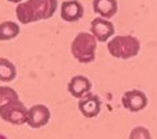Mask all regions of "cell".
<instances>
[{
    "label": "cell",
    "mask_w": 157,
    "mask_h": 139,
    "mask_svg": "<svg viewBox=\"0 0 157 139\" xmlns=\"http://www.w3.org/2000/svg\"><path fill=\"white\" fill-rule=\"evenodd\" d=\"M20 34V27L15 21L7 20L0 23V40L2 42H8L15 39Z\"/></svg>",
    "instance_id": "13"
},
{
    "label": "cell",
    "mask_w": 157,
    "mask_h": 139,
    "mask_svg": "<svg viewBox=\"0 0 157 139\" xmlns=\"http://www.w3.org/2000/svg\"><path fill=\"white\" fill-rule=\"evenodd\" d=\"M51 119V111L46 104H34L27 110V122L31 128H42Z\"/></svg>",
    "instance_id": "7"
},
{
    "label": "cell",
    "mask_w": 157,
    "mask_h": 139,
    "mask_svg": "<svg viewBox=\"0 0 157 139\" xmlns=\"http://www.w3.org/2000/svg\"><path fill=\"white\" fill-rule=\"evenodd\" d=\"M97 39L90 32H79L71 42V55L82 64H89L94 62L95 51H97Z\"/></svg>",
    "instance_id": "3"
},
{
    "label": "cell",
    "mask_w": 157,
    "mask_h": 139,
    "mask_svg": "<svg viewBox=\"0 0 157 139\" xmlns=\"http://www.w3.org/2000/svg\"><path fill=\"white\" fill-rule=\"evenodd\" d=\"M27 110L20 99L11 101L0 107V118L13 126H22L27 122Z\"/></svg>",
    "instance_id": "4"
},
{
    "label": "cell",
    "mask_w": 157,
    "mask_h": 139,
    "mask_svg": "<svg viewBox=\"0 0 157 139\" xmlns=\"http://www.w3.org/2000/svg\"><path fill=\"white\" fill-rule=\"evenodd\" d=\"M129 139H152V134L144 126H137L134 128H132L130 134H129Z\"/></svg>",
    "instance_id": "15"
},
{
    "label": "cell",
    "mask_w": 157,
    "mask_h": 139,
    "mask_svg": "<svg viewBox=\"0 0 157 139\" xmlns=\"http://www.w3.org/2000/svg\"><path fill=\"white\" fill-rule=\"evenodd\" d=\"M83 16V5L78 0H65L60 4V17L67 23H75Z\"/></svg>",
    "instance_id": "9"
},
{
    "label": "cell",
    "mask_w": 157,
    "mask_h": 139,
    "mask_svg": "<svg viewBox=\"0 0 157 139\" xmlns=\"http://www.w3.org/2000/svg\"><path fill=\"white\" fill-rule=\"evenodd\" d=\"M93 11L99 17L112 19L118 11V3L117 0H93Z\"/></svg>",
    "instance_id": "11"
},
{
    "label": "cell",
    "mask_w": 157,
    "mask_h": 139,
    "mask_svg": "<svg viewBox=\"0 0 157 139\" xmlns=\"http://www.w3.org/2000/svg\"><path fill=\"white\" fill-rule=\"evenodd\" d=\"M16 99H19V95H17V92L12 87H10V86H0V107L11 101H16Z\"/></svg>",
    "instance_id": "14"
},
{
    "label": "cell",
    "mask_w": 157,
    "mask_h": 139,
    "mask_svg": "<svg viewBox=\"0 0 157 139\" xmlns=\"http://www.w3.org/2000/svg\"><path fill=\"white\" fill-rule=\"evenodd\" d=\"M16 74V66L11 60L7 58H0V82L10 83V82L15 80Z\"/></svg>",
    "instance_id": "12"
},
{
    "label": "cell",
    "mask_w": 157,
    "mask_h": 139,
    "mask_svg": "<svg viewBox=\"0 0 157 139\" xmlns=\"http://www.w3.org/2000/svg\"><path fill=\"white\" fill-rule=\"evenodd\" d=\"M114 24L109 19L95 17L90 23V34L99 43H108L114 36Z\"/></svg>",
    "instance_id": "6"
},
{
    "label": "cell",
    "mask_w": 157,
    "mask_h": 139,
    "mask_svg": "<svg viewBox=\"0 0 157 139\" xmlns=\"http://www.w3.org/2000/svg\"><path fill=\"white\" fill-rule=\"evenodd\" d=\"M78 110L85 118H95L101 112V99L98 95L89 92L78 99Z\"/></svg>",
    "instance_id": "8"
},
{
    "label": "cell",
    "mask_w": 157,
    "mask_h": 139,
    "mask_svg": "<svg viewBox=\"0 0 157 139\" xmlns=\"http://www.w3.org/2000/svg\"><path fill=\"white\" fill-rule=\"evenodd\" d=\"M58 0H26L16 7V17L22 24L36 23L54 16Z\"/></svg>",
    "instance_id": "1"
},
{
    "label": "cell",
    "mask_w": 157,
    "mask_h": 139,
    "mask_svg": "<svg viewBox=\"0 0 157 139\" xmlns=\"http://www.w3.org/2000/svg\"><path fill=\"white\" fill-rule=\"evenodd\" d=\"M124 108L129 112H140L148 106V96L141 90H129L126 91L121 98Z\"/></svg>",
    "instance_id": "5"
},
{
    "label": "cell",
    "mask_w": 157,
    "mask_h": 139,
    "mask_svg": "<svg viewBox=\"0 0 157 139\" xmlns=\"http://www.w3.org/2000/svg\"><path fill=\"white\" fill-rule=\"evenodd\" d=\"M67 91L71 96L81 99L89 92H91V82L85 75H75L67 83Z\"/></svg>",
    "instance_id": "10"
},
{
    "label": "cell",
    "mask_w": 157,
    "mask_h": 139,
    "mask_svg": "<svg viewBox=\"0 0 157 139\" xmlns=\"http://www.w3.org/2000/svg\"><path fill=\"white\" fill-rule=\"evenodd\" d=\"M141 43L133 35H116L108 42V51L116 59H132L138 55Z\"/></svg>",
    "instance_id": "2"
},
{
    "label": "cell",
    "mask_w": 157,
    "mask_h": 139,
    "mask_svg": "<svg viewBox=\"0 0 157 139\" xmlns=\"http://www.w3.org/2000/svg\"><path fill=\"white\" fill-rule=\"evenodd\" d=\"M8 2H11V3H16V4H19V3H22L23 0H8Z\"/></svg>",
    "instance_id": "16"
},
{
    "label": "cell",
    "mask_w": 157,
    "mask_h": 139,
    "mask_svg": "<svg viewBox=\"0 0 157 139\" xmlns=\"http://www.w3.org/2000/svg\"><path fill=\"white\" fill-rule=\"evenodd\" d=\"M0 139H8L6 137V135H3V134H0Z\"/></svg>",
    "instance_id": "17"
}]
</instances>
